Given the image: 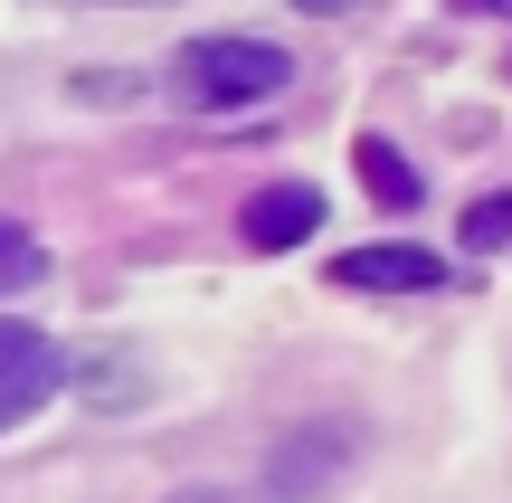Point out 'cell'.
I'll return each instance as SVG.
<instances>
[{
  "label": "cell",
  "instance_id": "7a4b0ae2",
  "mask_svg": "<svg viewBox=\"0 0 512 503\" xmlns=\"http://www.w3.org/2000/svg\"><path fill=\"white\" fill-rule=\"evenodd\" d=\"M57 390H67V352H57L38 323H10V314H0V428L38 418Z\"/></svg>",
  "mask_w": 512,
  "mask_h": 503
},
{
  "label": "cell",
  "instance_id": "8fae6325",
  "mask_svg": "<svg viewBox=\"0 0 512 503\" xmlns=\"http://www.w3.org/2000/svg\"><path fill=\"white\" fill-rule=\"evenodd\" d=\"M456 10H503V19H512V0H456Z\"/></svg>",
  "mask_w": 512,
  "mask_h": 503
},
{
  "label": "cell",
  "instance_id": "8992f818",
  "mask_svg": "<svg viewBox=\"0 0 512 503\" xmlns=\"http://www.w3.org/2000/svg\"><path fill=\"white\" fill-rule=\"evenodd\" d=\"M29 285H48V247L19 219H0V295H29Z\"/></svg>",
  "mask_w": 512,
  "mask_h": 503
},
{
  "label": "cell",
  "instance_id": "52a82bcc",
  "mask_svg": "<svg viewBox=\"0 0 512 503\" xmlns=\"http://www.w3.org/2000/svg\"><path fill=\"white\" fill-rule=\"evenodd\" d=\"M465 247H475V257H503L512 247V190H484V200L465 209Z\"/></svg>",
  "mask_w": 512,
  "mask_h": 503
},
{
  "label": "cell",
  "instance_id": "3957f363",
  "mask_svg": "<svg viewBox=\"0 0 512 503\" xmlns=\"http://www.w3.org/2000/svg\"><path fill=\"white\" fill-rule=\"evenodd\" d=\"M332 285H351V295H437L446 285V257H427V247H342V266H332Z\"/></svg>",
  "mask_w": 512,
  "mask_h": 503
},
{
  "label": "cell",
  "instance_id": "6da1fadb",
  "mask_svg": "<svg viewBox=\"0 0 512 503\" xmlns=\"http://www.w3.org/2000/svg\"><path fill=\"white\" fill-rule=\"evenodd\" d=\"M294 86V48L275 38H247V29H219V38H190L181 67H171V95L190 114H238V105H266V95Z\"/></svg>",
  "mask_w": 512,
  "mask_h": 503
},
{
  "label": "cell",
  "instance_id": "5b68a950",
  "mask_svg": "<svg viewBox=\"0 0 512 503\" xmlns=\"http://www.w3.org/2000/svg\"><path fill=\"white\" fill-rule=\"evenodd\" d=\"M351 162H361V181H370V200H380V209H418V171H408L380 133H361V152H351Z\"/></svg>",
  "mask_w": 512,
  "mask_h": 503
},
{
  "label": "cell",
  "instance_id": "ba28073f",
  "mask_svg": "<svg viewBox=\"0 0 512 503\" xmlns=\"http://www.w3.org/2000/svg\"><path fill=\"white\" fill-rule=\"evenodd\" d=\"M76 95H95V105H105V95H114V105H124V95H143V76H124V67H114V76H86V86H76Z\"/></svg>",
  "mask_w": 512,
  "mask_h": 503
},
{
  "label": "cell",
  "instance_id": "7c38bea8",
  "mask_svg": "<svg viewBox=\"0 0 512 503\" xmlns=\"http://www.w3.org/2000/svg\"><path fill=\"white\" fill-rule=\"evenodd\" d=\"M133 10H152V0H133Z\"/></svg>",
  "mask_w": 512,
  "mask_h": 503
},
{
  "label": "cell",
  "instance_id": "30bf717a",
  "mask_svg": "<svg viewBox=\"0 0 512 503\" xmlns=\"http://www.w3.org/2000/svg\"><path fill=\"white\" fill-rule=\"evenodd\" d=\"M162 503H238V494H219V485H190V494H162Z\"/></svg>",
  "mask_w": 512,
  "mask_h": 503
},
{
  "label": "cell",
  "instance_id": "9c48e42d",
  "mask_svg": "<svg viewBox=\"0 0 512 503\" xmlns=\"http://www.w3.org/2000/svg\"><path fill=\"white\" fill-rule=\"evenodd\" d=\"M304 19H342V10H361V0H294Z\"/></svg>",
  "mask_w": 512,
  "mask_h": 503
},
{
  "label": "cell",
  "instance_id": "277c9868",
  "mask_svg": "<svg viewBox=\"0 0 512 503\" xmlns=\"http://www.w3.org/2000/svg\"><path fill=\"white\" fill-rule=\"evenodd\" d=\"M247 247H266V257H285V247H304L313 228H323V190L313 181H275V190H256L247 200Z\"/></svg>",
  "mask_w": 512,
  "mask_h": 503
}]
</instances>
